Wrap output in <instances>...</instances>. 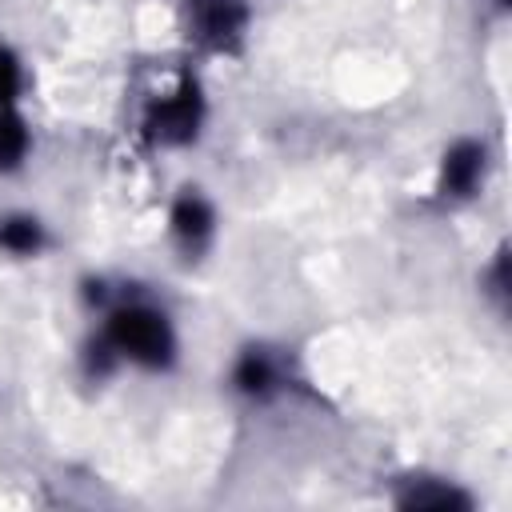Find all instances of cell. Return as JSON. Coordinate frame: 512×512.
Wrapping results in <instances>:
<instances>
[{
	"label": "cell",
	"mask_w": 512,
	"mask_h": 512,
	"mask_svg": "<svg viewBox=\"0 0 512 512\" xmlns=\"http://www.w3.org/2000/svg\"><path fill=\"white\" fill-rule=\"evenodd\" d=\"M172 224H176V232H180L188 244H200V240L208 236V228H212V212H208L204 200L184 196V200L176 204V212H172Z\"/></svg>",
	"instance_id": "5b68a950"
},
{
	"label": "cell",
	"mask_w": 512,
	"mask_h": 512,
	"mask_svg": "<svg viewBox=\"0 0 512 512\" xmlns=\"http://www.w3.org/2000/svg\"><path fill=\"white\" fill-rule=\"evenodd\" d=\"M480 160L484 156H480L476 144H456L448 152V160H444V188L456 192V196H464L476 184V176H480Z\"/></svg>",
	"instance_id": "3957f363"
},
{
	"label": "cell",
	"mask_w": 512,
	"mask_h": 512,
	"mask_svg": "<svg viewBox=\"0 0 512 512\" xmlns=\"http://www.w3.org/2000/svg\"><path fill=\"white\" fill-rule=\"evenodd\" d=\"M16 88H20V68L12 60V52L0 48V104H8L16 96Z\"/></svg>",
	"instance_id": "30bf717a"
},
{
	"label": "cell",
	"mask_w": 512,
	"mask_h": 512,
	"mask_svg": "<svg viewBox=\"0 0 512 512\" xmlns=\"http://www.w3.org/2000/svg\"><path fill=\"white\" fill-rule=\"evenodd\" d=\"M28 148V132L16 116H0V168H12Z\"/></svg>",
	"instance_id": "52a82bcc"
},
{
	"label": "cell",
	"mask_w": 512,
	"mask_h": 512,
	"mask_svg": "<svg viewBox=\"0 0 512 512\" xmlns=\"http://www.w3.org/2000/svg\"><path fill=\"white\" fill-rule=\"evenodd\" d=\"M272 380H276V372H272V364H268L264 352H248V356L240 360V368H236V384H240L244 392H268Z\"/></svg>",
	"instance_id": "8992f818"
},
{
	"label": "cell",
	"mask_w": 512,
	"mask_h": 512,
	"mask_svg": "<svg viewBox=\"0 0 512 512\" xmlns=\"http://www.w3.org/2000/svg\"><path fill=\"white\" fill-rule=\"evenodd\" d=\"M244 20V8L236 0H204L200 4V28L212 36V40H228Z\"/></svg>",
	"instance_id": "277c9868"
},
{
	"label": "cell",
	"mask_w": 512,
	"mask_h": 512,
	"mask_svg": "<svg viewBox=\"0 0 512 512\" xmlns=\"http://www.w3.org/2000/svg\"><path fill=\"white\" fill-rule=\"evenodd\" d=\"M196 120H200V96L192 84H184L172 100H164L156 112H152V132L168 144H180V140H192L196 132Z\"/></svg>",
	"instance_id": "7a4b0ae2"
},
{
	"label": "cell",
	"mask_w": 512,
	"mask_h": 512,
	"mask_svg": "<svg viewBox=\"0 0 512 512\" xmlns=\"http://www.w3.org/2000/svg\"><path fill=\"white\" fill-rule=\"evenodd\" d=\"M0 244L12 248V252H32V248L40 244V228H36V220H24V216L4 220V224H0Z\"/></svg>",
	"instance_id": "ba28073f"
},
{
	"label": "cell",
	"mask_w": 512,
	"mask_h": 512,
	"mask_svg": "<svg viewBox=\"0 0 512 512\" xmlns=\"http://www.w3.org/2000/svg\"><path fill=\"white\" fill-rule=\"evenodd\" d=\"M404 504H408V508H452V504H464V500L452 496L448 488H432V492H412Z\"/></svg>",
	"instance_id": "9c48e42d"
},
{
	"label": "cell",
	"mask_w": 512,
	"mask_h": 512,
	"mask_svg": "<svg viewBox=\"0 0 512 512\" xmlns=\"http://www.w3.org/2000/svg\"><path fill=\"white\" fill-rule=\"evenodd\" d=\"M112 344L144 364H164L172 352L168 324L148 308H120L112 316Z\"/></svg>",
	"instance_id": "6da1fadb"
}]
</instances>
